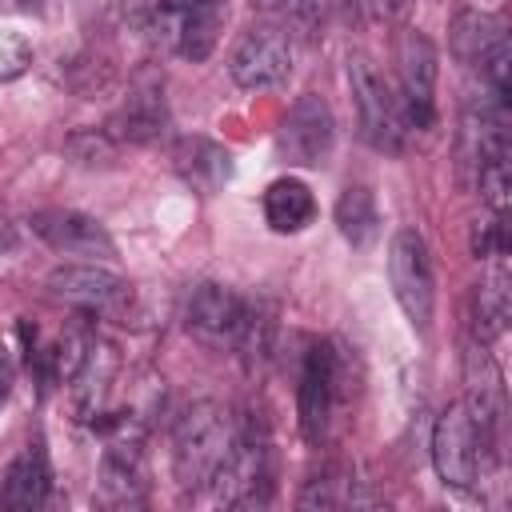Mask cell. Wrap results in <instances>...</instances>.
<instances>
[{
	"instance_id": "1",
	"label": "cell",
	"mask_w": 512,
	"mask_h": 512,
	"mask_svg": "<svg viewBox=\"0 0 512 512\" xmlns=\"http://www.w3.org/2000/svg\"><path fill=\"white\" fill-rule=\"evenodd\" d=\"M236 440V416L216 400H196L176 416L172 428V472L184 492H200L220 472Z\"/></svg>"
},
{
	"instance_id": "2",
	"label": "cell",
	"mask_w": 512,
	"mask_h": 512,
	"mask_svg": "<svg viewBox=\"0 0 512 512\" xmlns=\"http://www.w3.org/2000/svg\"><path fill=\"white\" fill-rule=\"evenodd\" d=\"M92 428L104 436V456H100V500L108 508H140L148 496L144 480V428L132 412H100Z\"/></svg>"
},
{
	"instance_id": "3",
	"label": "cell",
	"mask_w": 512,
	"mask_h": 512,
	"mask_svg": "<svg viewBox=\"0 0 512 512\" xmlns=\"http://www.w3.org/2000/svg\"><path fill=\"white\" fill-rule=\"evenodd\" d=\"M208 488L224 508H264L272 500V440L260 420H236V440Z\"/></svg>"
},
{
	"instance_id": "4",
	"label": "cell",
	"mask_w": 512,
	"mask_h": 512,
	"mask_svg": "<svg viewBox=\"0 0 512 512\" xmlns=\"http://www.w3.org/2000/svg\"><path fill=\"white\" fill-rule=\"evenodd\" d=\"M352 396L348 384V360L344 348L332 340H316L304 352L300 364V384H296V412H300V432L308 444H324L336 408Z\"/></svg>"
},
{
	"instance_id": "5",
	"label": "cell",
	"mask_w": 512,
	"mask_h": 512,
	"mask_svg": "<svg viewBox=\"0 0 512 512\" xmlns=\"http://www.w3.org/2000/svg\"><path fill=\"white\" fill-rule=\"evenodd\" d=\"M492 456L496 452L480 436L468 404L464 400H452L436 416V428H432V464H436V476L448 488L468 492V488H476V480H480V472L488 468Z\"/></svg>"
},
{
	"instance_id": "6",
	"label": "cell",
	"mask_w": 512,
	"mask_h": 512,
	"mask_svg": "<svg viewBox=\"0 0 512 512\" xmlns=\"http://www.w3.org/2000/svg\"><path fill=\"white\" fill-rule=\"evenodd\" d=\"M388 284L416 332L432 328L436 312V272H432V252L416 228H396L388 244Z\"/></svg>"
},
{
	"instance_id": "7",
	"label": "cell",
	"mask_w": 512,
	"mask_h": 512,
	"mask_svg": "<svg viewBox=\"0 0 512 512\" xmlns=\"http://www.w3.org/2000/svg\"><path fill=\"white\" fill-rule=\"evenodd\" d=\"M348 88L356 100V116H360V136L388 156H400L408 144V124L400 116V100L388 88V80L376 72L372 60L352 56L348 60Z\"/></svg>"
},
{
	"instance_id": "8",
	"label": "cell",
	"mask_w": 512,
	"mask_h": 512,
	"mask_svg": "<svg viewBox=\"0 0 512 512\" xmlns=\"http://www.w3.org/2000/svg\"><path fill=\"white\" fill-rule=\"evenodd\" d=\"M248 308H252V300L236 296L232 288L212 284V280H200V284L188 288L184 308H180V320H184L188 336L200 340L204 348H212V352H236L240 332L248 324Z\"/></svg>"
},
{
	"instance_id": "9",
	"label": "cell",
	"mask_w": 512,
	"mask_h": 512,
	"mask_svg": "<svg viewBox=\"0 0 512 512\" xmlns=\"http://www.w3.org/2000/svg\"><path fill=\"white\" fill-rule=\"evenodd\" d=\"M332 144H336V120L328 100L316 92L296 96L276 128V156L296 168H320L332 156Z\"/></svg>"
},
{
	"instance_id": "10",
	"label": "cell",
	"mask_w": 512,
	"mask_h": 512,
	"mask_svg": "<svg viewBox=\"0 0 512 512\" xmlns=\"http://www.w3.org/2000/svg\"><path fill=\"white\" fill-rule=\"evenodd\" d=\"M48 292L56 300H64L68 308L84 312V316H120L132 300V288L124 276H116L104 264L80 260V264H60L48 272Z\"/></svg>"
},
{
	"instance_id": "11",
	"label": "cell",
	"mask_w": 512,
	"mask_h": 512,
	"mask_svg": "<svg viewBox=\"0 0 512 512\" xmlns=\"http://www.w3.org/2000/svg\"><path fill=\"white\" fill-rule=\"evenodd\" d=\"M396 76H400V116L408 132H428L436 120V48L424 32H404L396 44Z\"/></svg>"
},
{
	"instance_id": "12",
	"label": "cell",
	"mask_w": 512,
	"mask_h": 512,
	"mask_svg": "<svg viewBox=\"0 0 512 512\" xmlns=\"http://www.w3.org/2000/svg\"><path fill=\"white\" fill-rule=\"evenodd\" d=\"M288 72H292V40L276 24H252L228 52V76L248 92L276 88L288 80Z\"/></svg>"
},
{
	"instance_id": "13",
	"label": "cell",
	"mask_w": 512,
	"mask_h": 512,
	"mask_svg": "<svg viewBox=\"0 0 512 512\" xmlns=\"http://www.w3.org/2000/svg\"><path fill=\"white\" fill-rule=\"evenodd\" d=\"M32 232L60 256H76V260H112L116 256V244L108 236V228L88 216V212H76V208H40L28 216Z\"/></svg>"
},
{
	"instance_id": "14",
	"label": "cell",
	"mask_w": 512,
	"mask_h": 512,
	"mask_svg": "<svg viewBox=\"0 0 512 512\" xmlns=\"http://www.w3.org/2000/svg\"><path fill=\"white\" fill-rule=\"evenodd\" d=\"M464 384H468L464 404H468L480 436L496 452L500 428H504V384H500V368L492 364V356H488V348L480 340H472L468 352H464Z\"/></svg>"
},
{
	"instance_id": "15",
	"label": "cell",
	"mask_w": 512,
	"mask_h": 512,
	"mask_svg": "<svg viewBox=\"0 0 512 512\" xmlns=\"http://www.w3.org/2000/svg\"><path fill=\"white\" fill-rule=\"evenodd\" d=\"M120 372V356L108 340L100 336H88V348L76 364V372L68 376L72 384V404H76V416L80 420H96L104 408H108V396H112V380Z\"/></svg>"
},
{
	"instance_id": "16",
	"label": "cell",
	"mask_w": 512,
	"mask_h": 512,
	"mask_svg": "<svg viewBox=\"0 0 512 512\" xmlns=\"http://www.w3.org/2000/svg\"><path fill=\"white\" fill-rule=\"evenodd\" d=\"M164 128H168V104H164V88L152 80V84H136L124 96V104L112 112L104 132L120 144H152L156 136H164Z\"/></svg>"
},
{
	"instance_id": "17",
	"label": "cell",
	"mask_w": 512,
	"mask_h": 512,
	"mask_svg": "<svg viewBox=\"0 0 512 512\" xmlns=\"http://www.w3.org/2000/svg\"><path fill=\"white\" fill-rule=\"evenodd\" d=\"M48 488H52V468H48V452L40 440L24 444L8 472H4V484H0V508L8 512H32L48 500Z\"/></svg>"
},
{
	"instance_id": "18",
	"label": "cell",
	"mask_w": 512,
	"mask_h": 512,
	"mask_svg": "<svg viewBox=\"0 0 512 512\" xmlns=\"http://www.w3.org/2000/svg\"><path fill=\"white\" fill-rule=\"evenodd\" d=\"M172 168L188 188L212 196L232 180V152L208 136H180L172 148Z\"/></svg>"
},
{
	"instance_id": "19",
	"label": "cell",
	"mask_w": 512,
	"mask_h": 512,
	"mask_svg": "<svg viewBox=\"0 0 512 512\" xmlns=\"http://www.w3.org/2000/svg\"><path fill=\"white\" fill-rule=\"evenodd\" d=\"M500 44H508V32H504V24H500L492 12L464 8V12H456L452 24H448V48H452V56H456L460 64L476 68V72L484 68V60H488Z\"/></svg>"
},
{
	"instance_id": "20",
	"label": "cell",
	"mask_w": 512,
	"mask_h": 512,
	"mask_svg": "<svg viewBox=\"0 0 512 512\" xmlns=\"http://www.w3.org/2000/svg\"><path fill=\"white\" fill-rule=\"evenodd\" d=\"M224 16H228V4L224 0H184V12H180V28H176V52L192 64L208 60L216 40H220V28H224Z\"/></svg>"
},
{
	"instance_id": "21",
	"label": "cell",
	"mask_w": 512,
	"mask_h": 512,
	"mask_svg": "<svg viewBox=\"0 0 512 512\" xmlns=\"http://www.w3.org/2000/svg\"><path fill=\"white\" fill-rule=\"evenodd\" d=\"M264 220L272 232H304L316 220L312 188L296 176H280L264 192Z\"/></svg>"
},
{
	"instance_id": "22",
	"label": "cell",
	"mask_w": 512,
	"mask_h": 512,
	"mask_svg": "<svg viewBox=\"0 0 512 512\" xmlns=\"http://www.w3.org/2000/svg\"><path fill=\"white\" fill-rule=\"evenodd\" d=\"M180 12H184V0H120V20L148 44L172 48V52H176Z\"/></svg>"
},
{
	"instance_id": "23",
	"label": "cell",
	"mask_w": 512,
	"mask_h": 512,
	"mask_svg": "<svg viewBox=\"0 0 512 512\" xmlns=\"http://www.w3.org/2000/svg\"><path fill=\"white\" fill-rule=\"evenodd\" d=\"M508 312H512V304H508V272H504L500 260H492V272L472 288V332H476V340L480 344L496 340L504 332V324H508Z\"/></svg>"
},
{
	"instance_id": "24",
	"label": "cell",
	"mask_w": 512,
	"mask_h": 512,
	"mask_svg": "<svg viewBox=\"0 0 512 512\" xmlns=\"http://www.w3.org/2000/svg\"><path fill=\"white\" fill-rule=\"evenodd\" d=\"M360 484H364V480H356L352 468L328 464L324 472H316L312 480H304L300 508H348V504H368L372 496L360 492Z\"/></svg>"
},
{
	"instance_id": "25",
	"label": "cell",
	"mask_w": 512,
	"mask_h": 512,
	"mask_svg": "<svg viewBox=\"0 0 512 512\" xmlns=\"http://www.w3.org/2000/svg\"><path fill=\"white\" fill-rule=\"evenodd\" d=\"M336 228L340 236L352 244V248H364L376 240L380 232V212H376V200L364 184H348L336 200Z\"/></svg>"
},
{
	"instance_id": "26",
	"label": "cell",
	"mask_w": 512,
	"mask_h": 512,
	"mask_svg": "<svg viewBox=\"0 0 512 512\" xmlns=\"http://www.w3.org/2000/svg\"><path fill=\"white\" fill-rule=\"evenodd\" d=\"M260 12H276V16H288L296 28L312 32L320 20H324V4L328 0H252Z\"/></svg>"
},
{
	"instance_id": "27",
	"label": "cell",
	"mask_w": 512,
	"mask_h": 512,
	"mask_svg": "<svg viewBox=\"0 0 512 512\" xmlns=\"http://www.w3.org/2000/svg\"><path fill=\"white\" fill-rule=\"evenodd\" d=\"M32 60V48L16 36V32H0V80H12L28 68Z\"/></svg>"
},
{
	"instance_id": "28",
	"label": "cell",
	"mask_w": 512,
	"mask_h": 512,
	"mask_svg": "<svg viewBox=\"0 0 512 512\" xmlns=\"http://www.w3.org/2000/svg\"><path fill=\"white\" fill-rule=\"evenodd\" d=\"M12 388V356H8V348L0 344V396Z\"/></svg>"
},
{
	"instance_id": "29",
	"label": "cell",
	"mask_w": 512,
	"mask_h": 512,
	"mask_svg": "<svg viewBox=\"0 0 512 512\" xmlns=\"http://www.w3.org/2000/svg\"><path fill=\"white\" fill-rule=\"evenodd\" d=\"M24 4H28V0H24Z\"/></svg>"
}]
</instances>
